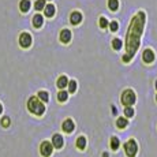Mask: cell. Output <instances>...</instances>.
<instances>
[{
  "instance_id": "484cf974",
  "label": "cell",
  "mask_w": 157,
  "mask_h": 157,
  "mask_svg": "<svg viewBox=\"0 0 157 157\" xmlns=\"http://www.w3.org/2000/svg\"><path fill=\"white\" fill-rule=\"evenodd\" d=\"M107 26H108V21H107L104 16H101L100 18V27H103V29H105Z\"/></svg>"
},
{
  "instance_id": "5bb4252c",
  "label": "cell",
  "mask_w": 157,
  "mask_h": 157,
  "mask_svg": "<svg viewBox=\"0 0 157 157\" xmlns=\"http://www.w3.org/2000/svg\"><path fill=\"white\" fill-rule=\"evenodd\" d=\"M67 83H68V79H67V77H66V75H62V77L57 78L56 85H57V88H59V89H64L66 86H67Z\"/></svg>"
},
{
  "instance_id": "7a4b0ae2",
  "label": "cell",
  "mask_w": 157,
  "mask_h": 157,
  "mask_svg": "<svg viewBox=\"0 0 157 157\" xmlns=\"http://www.w3.org/2000/svg\"><path fill=\"white\" fill-rule=\"evenodd\" d=\"M27 108L31 113L37 116H41L45 112V105L38 97H30L27 101Z\"/></svg>"
},
{
  "instance_id": "ac0fdd59",
  "label": "cell",
  "mask_w": 157,
  "mask_h": 157,
  "mask_svg": "<svg viewBox=\"0 0 157 157\" xmlns=\"http://www.w3.org/2000/svg\"><path fill=\"white\" fill-rule=\"evenodd\" d=\"M127 124H129L127 118H118V120H116V126L119 129H124V127H127Z\"/></svg>"
},
{
  "instance_id": "ffe728a7",
  "label": "cell",
  "mask_w": 157,
  "mask_h": 157,
  "mask_svg": "<svg viewBox=\"0 0 157 157\" xmlns=\"http://www.w3.org/2000/svg\"><path fill=\"white\" fill-rule=\"evenodd\" d=\"M37 97H38L40 100L42 101V103H46V101L49 100L48 92H45V90H41V92H38V94H37Z\"/></svg>"
},
{
  "instance_id": "5b68a950",
  "label": "cell",
  "mask_w": 157,
  "mask_h": 157,
  "mask_svg": "<svg viewBox=\"0 0 157 157\" xmlns=\"http://www.w3.org/2000/svg\"><path fill=\"white\" fill-rule=\"evenodd\" d=\"M53 152V145L48 141H44L40 145V153L42 155V157H49Z\"/></svg>"
},
{
  "instance_id": "d4e9b609",
  "label": "cell",
  "mask_w": 157,
  "mask_h": 157,
  "mask_svg": "<svg viewBox=\"0 0 157 157\" xmlns=\"http://www.w3.org/2000/svg\"><path fill=\"white\" fill-rule=\"evenodd\" d=\"M124 115H126L127 118H133V116H134V109L131 108V105L124 108Z\"/></svg>"
},
{
  "instance_id": "d6986e66",
  "label": "cell",
  "mask_w": 157,
  "mask_h": 157,
  "mask_svg": "<svg viewBox=\"0 0 157 157\" xmlns=\"http://www.w3.org/2000/svg\"><path fill=\"white\" fill-rule=\"evenodd\" d=\"M119 146H120V141H119V138L112 137V138H111V149L112 150H118Z\"/></svg>"
},
{
  "instance_id": "4316f807",
  "label": "cell",
  "mask_w": 157,
  "mask_h": 157,
  "mask_svg": "<svg viewBox=\"0 0 157 157\" xmlns=\"http://www.w3.org/2000/svg\"><path fill=\"white\" fill-rule=\"evenodd\" d=\"M108 25H109V29H111L112 31H116V30H118V27H119V25H118V22H116V21L108 23Z\"/></svg>"
},
{
  "instance_id": "e0dca14e",
  "label": "cell",
  "mask_w": 157,
  "mask_h": 157,
  "mask_svg": "<svg viewBox=\"0 0 157 157\" xmlns=\"http://www.w3.org/2000/svg\"><path fill=\"white\" fill-rule=\"evenodd\" d=\"M67 98H68V92L60 89V92L57 93V100H59L60 103H64V101H67Z\"/></svg>"
},
{
  "instance_id": "2e32d148",
  "label": "cell",
  "mask_w": 157,
  "mask_h": 157,
  "mask_svg": "<svg viewBox=\"0 0 157 157\" xmlns=\"http://www.w3.org/2000/svg\"><path fill=\"white\" fill-rule=\"evenodd\" d=\"M77 148H78V149H81V150H83L86 148V138L83 135L78 137V139H77Z\"/></svg>"
},
{
  "instance_id": "6da1fadb",
  "label": "cell",
  "mask_w": 157,
  "mask_h": 157,
  "mask_svg": "<svg viewBox=\"0 0 157 157\" xmlns=\"http://www.w3.org/2000/svg\"><path fill=\"white\" fill-rule=\"evenodd\" d=\"M144 23H145V14L144 13H139L131 21L130 29H129V31H127V49H129V53L123 56V62H126V63L130 62L133 55L135 53L137 48L139 46V37H141Z\"/></svg>"
},
{
  "instance_id": "603a6c76",
  "label": "cell",
  "mask_w": 157,
  "mask_h": 157,
  "mask_svg": "<svg viewBox=\"0 0 157 157\" xmlns=\"http://www.w3.org/2000/svg\"><path fill=\"white\" fill-rule=\"evenodd\" d=\"M44 7H45V0H37L36 4H34V8H36L37 11L44 10Z\"/></svg>"
},
{
  "instance_id": "8fae6325",
  "label": "cell",
  "mask_w": 157,
  "mask_h": 157,
  "mask_svg": "<svg viewBox=\"0 0 157 157\" xmlns=\"http://www.w3.org/2000/svg\"><path fill=\"white\" fill-rule=\"evenodd\" d=\"M82 21V14L78 13V11H74V13L70 15V22L72 23V25H78V23H81Z\"/></svg>"
},
{
  "instance_id": "3957f363",
  "label": "cell",
  "mask_w": 157,
  "mask_h": 157,
  "mask_svg": "<svg viewBox=\"0 0 157 157\" xmlns=\"http://www.w3.org/2000/svg\"><path fill=\"white\" fill-rule=\"evenodd\" d=\"M135 93L133 89H126L123 92V94H122V103H123V105L126 107H130L133 105V104L135 103Z\"/></svg>"
},
{
  "instance_id": "52a82bcc",
  "label": "cell",
  "mask_w": 157,
  "mask_h": 157,
  "mask_svg": "<svg viewBox=\"0 0 157 157\" xmlns=\"http://www.w3.org/2000/svg\"><path fill=\"white\" fill-rule=\"evenodd\" d=\"M62 129H63V131L64 133H72L74 131V129H75V123L72 122V119H66L64 122H63V126H62Z\"/></svg>"
},
{
  "instance_id": "30bf717a",
  "label": "cell",
  "mask_w": 157,
  "mask_h": 157,
  "mask_svg": "<svg viewBox=\"0 0 157 157\" xmlns=\"http://www.w3.org/2000/svg\"><path fill=\"white\" fill-rule=\"evenodd\" d=\"M70 40H71V31H70L68 29H63V30L60 31V41L67 44V42H70Z\"/></svg>"
},
{
  "instance_id": "83f0119b",
  "label": "cell",
  "mask_w": 157,
  "mask_h": 157,
  "mask_svg": "<svg viewBox=\"0 0 157 157\" xmlns=\"http://www.w3.org/2000/svg\"><path fill=\"white\" fill-rule=\"evenodd\" d=\"M2 124H3V127H8V126H10V119H8L7 116H4V118H3V120H2Z\"/></svg>"
},
{
  "instance_id": "f546056e",
  "label": "cell",
  "mask_w": 157,
  "mask_h": 157,
  "mask_svg": "<svg viewBox=\"0 0 157 157\" xmlns=\"http://www.w3.org/2000/svg\"><path fill=\"white\" fill-rule=\"evenodd\" d=\"M156 89H157V81H156Z\"/></svg>"
},
{
  "instance_id": "cb8c5ba5",
  "label": "cell",
  "mask_w": 157,
  "mask_h": 157,
  "mask_svg": "<svg viewBox=\"0 0 157 157\" xmlns=\"http://www.w3.org/2000/svg\"><path fill=\"white\" fill-rule=\"evenodd\" d=\"M112 48L113 49H116V51H119V49L122 48V41L119 38H113V41H112Z\"/></svg>"
},
{
  "instance_id": "ba28073f",
  "label": "cell",
  "mask_w": 157,
  "mask_h": 157,
  "mask_svg": "<svg viewBox=\"0 0 157 157\" xmlns=\"http://www.w3.org/2000/svg\"><path fill=\"white\" fill-rule=\"evenodd\" d=\"M142 59L145 63H153L155 60V52L152 49H145L144 53H142Z\"/></svg>"
},
{
  "instance_id": "7402d4cb",
  "label": "cell",
  "mask_w": 157,
  "mask_h": 157,
  "mask_svg": "<svg viewBox=\"0 0 157 157\" xmlns=\"http://www.w3.org/2000/svg\"><path fill=\"white\" fill-rule=\"evenodd\" d=\"M67 86H68V93H75V90H77V82H75L74 79L68 81Z\"/></svg>"
},
{
  "instance_id": "9c48e42d",
  "label": "cell",
  "mask_w": 157,
  "mask_h": 157,
  "mask_svg": "<svg viewBox=\"0 0 157 157\" xmlns=\"http://www.w3.org/2000/svg\"><path fill=\"white\" fill-rule=\"evenodd\" d=\"M63 137L60 134H55L52 137V145H53V148H56V149H62L63 146Z\"/></svg>"
},
{
  "instance_id": "f1b7e54d",
  "label": "cell",
  "mask_w": 157,
  "mask_h": 157,
  "mask_svg": "<svg viewBox=\"0 0 157 157\" xmlns=\"http://www.w3.org/2000/svg\"><path fill=\"white\" fill-rule=\"evenodd\" d=\"M2 112H3V105L0 104V115H2Z\"/></svg>"
},
{
  "instance_id": "4fadbf2b",
  "label": "cell",
  "mask_w": 157,
  "mask_h": 157,
  "mask_svg": "<svg viewBox=\"0 0 157 157\" xmlns=\"http://www.w3.org/2000/svg\"><path fill=\"white\" fill-rule=\"evenodd\" d=\"M44 14L48 18H52L55 15V5L53 4H46L44 7Z\"/></svg>"
},
{
  "instance_id": "4dcf8cb0",
  "label": "cell",
  "mask_w": 157,
  "mask_h": 157,
  "mask_svg": "<svg viewBox=\"0 0 157 157\" xmlns=\"http://www.w3.org/2000/svg\"><path fill=\"white\" fill-rule=\"evenodd\" d=\"M156 101H157V94H156Z\"/></svg>"
},
{
  "instance_id": "44dd1931",
  "label": "cell",
  "mask_w": 157,
  "mask_h": 157,
  "mask_svg": "<svg viewBox=\"0 0 157 157\" xmlns=\"http://www.w3.org/2000/svg\"><path fill=\"white\" fill-rule=\"evenodd\" d=\"M108 7L111 11H116L119 8V0H108Z\"/></svg>"
},
{
  "instance_id": "277c9868",
  "label": "cell",
  "mask_w": 157,
  "mask_h": 157,
  "mask_svg": "<svg viewBox=\"0 0 157 157\" xmlns=\"http://www.w3.org/2000/svg\"><path fill=\"white\" fill-rule=\"evenodd\" d=\"M124 152H126L127 157H135L137 152H138V145L134 139H130L124 144Z\"/></svg>"
},
{
  "instance_id": "7c38bea8",
  "label": "cell",
  "mask_w": 157,
  "mask_h": 157,
  "mask_svg": "<svg viewBox=\"0 0 157 157\" xmlns=\"http://www.w3.org/2000/svg\"><path fill=\"white\" fill-rule=\"evenodd\" d=\"M42 23H44V18H42V15H40V14H36V15L33 16V26L34 27H41Z\"/></svg>"
},
{
  "instance_id": "9a60e30c",
  "label": "cell",
  "mask_w": 157,
  "mask_h": 157,
  "mask_svg": "<svg viewBox=\"0 0 157 157\" xmlns=\"http://www.w3.org/2000/svg\"><path fill=\"white\" fill-rule=\"evenodd\" d=\"M19 8H21L22 13H27V11L30 10V2H29V0H21Z\"/></svg>"
},
{
  "instance_id": "8992f818",
  "label": "cell",
  "mask_w": 157,
  "mask_h": 157,
  "mask_svg": "<svg viewBox=\"0 0 157 157\" xmlns=\"http://www.w3.org/2000/svg\"><path fill=\"white\" fill-rule=\"evenodd\" d=\"M19 45L22 48H29L31 45V36L29 33H22L19 36Z\"/></svg>"
}]
</instances>
